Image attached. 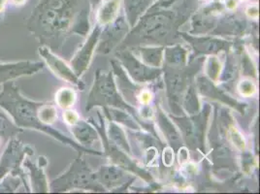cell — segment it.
I'll use <instances>...</instances> for the list:
<instances>
[{
  "label": "cell",
  "mask_w": 260,
  "mask_h": 194,
  "mask_svg": "<svg viewBox=\"0 0 260 194\" xmlns=\"http://www.w3.org/2000/svg\"><path fill=\"white\" fill-rule=\"evenodd\" d=\"M247 14L250 18L256 19L258 17V8L256 6H251L247 10Z\"/></svg>",
  "instance_id": "cell-11"
},
{
  "label": "cell",
  "mask_w": 260,
  "mask_h": 194,
  "mask_svg": "<svg viewBox=\"0 0 260 194\" xmlns=\"http://www.w3.org/2000/svg\"><path fill=\"white\" fill-rule=\"evenodd\" d=\"M229 135H230V139L232 141V143L239 148L240 150L245 149V141L243 136L240 134L238 130H236V127H231L229 130Z\"/></svg>",
  "instance_id": "cell-9"
},
{
  "label": "cell",
  "mask_w": 260,
  "mask_h": 194,
  "mask_svg": "<svg viewBox=\"0 0 260 194\" xmlns=\"http://www.w3.org/2000/svg\"><path fill=\"white\" fill-rule=\"evenodd\" d=\"M63 119L68 124H75L79 119V116L74 111H66L63 114Z\"/></svg>",
  "instance_id": "cell-10"
},
{
  "label": "cell",
  "mask_w": 260,
  "mask_h": 194,
  "mask_svg": "<svg viewBox=\"0 0 260 194\" xmlns=\"http://www.w3.org/2000/svg\"><path fill=\"white\" fill-rule=\"evenodd\" d=\"M152 100V95L148 91H144L140 94V101L144 104H148Z\"/></svg>",
  "instance_id": "cell-12"
},
{
  "label": "cell",
  "mask_w": 260,
  "mask_h": 194,
  "mask_svg": "<svg viewBox=\"0 0 260 194\" xmlns=\"http://www.w3.org/2000/svg\"><path fill=\"white\" fill-rule=\"evenodd\" d=\"M2 138H1V137H0V144H1V142H2ZM3 142H4V141H3Z\"/></svg>",
  "instance_id": "cell-15"
},
{
  "label": "cell",
  "mask_w": 260,
  "mask_h": 194,
  "mask_svg": "<svg viewBox=\"0 0 260 194\" xmlns=\"http://www.w3.org/2000/svg\"><path fill=\"white\" fill-rule=\"evenodd\" d=\"M26 1L27 0H8V3L15 7H22L26 3Z\"/></svg>",
  "instance_id": "cell-13"
},
{
  "label": "cell",
  "mask_w": 260,
  "mask_h": 194,
  "mask_svg": "<svg viewBox=\"0 0 260 194\" xmlns=\"http://www.w3.org/2000/svg\"><path fill=\"white\" fill-rule=\"evenodd\" d=\"M21 132H22V128L17 126L9 115L3 109L0 108V137L2 140L7 142L17 137Z\"/></svg>",
  "instance_id": "cell-4"
},
{
  "label": "cell",
  "mask_w": 260,
  "mask_h": 194,
  "mask_svg": "<svg viewBox=\"0 0 260 194\" xmlns=\"http://www.w3.org/2000/svg\"><path fill=\"white\" fill-rule=\"evenodd\" d=\"M76 100L75 92L70 88H61L55 94V101L61 108L71 107Z\"/></svg>",
  "instance_id": "cell-6"
},
{
  "label": "cell",
  "mask_w": 260,
  "mask_h": 194,
  "mask_svg": "<svg viewBox=\"0 0 260 194\" xmlns=\"http://www.w3.org/2000/svg\"><path fill=\"white\" fill-rule=\"evenodd\" d=\"M39 54H40V56L43 57L46 63L49 65V67L54 71L55 74H57L59 77L63 78L65 80H68V81L74 80L71 71L64 64V62H62L60 59H58V57H56L51 52H49V50L47 48H45V47L40 48Z\"/></svg>",
  "instance_id": "cell-3"
},
{
  "label": "cell",
  "mask_w": 260,
  "mask_h": 194,
  "mask_svg": "<svg viewBox=\"0 0 260 194\" xmlns=\"http://www.w3.org/2000/svg\"><path fill=\"white\" fill-rule=\"evenodd\" d=\"M42 69L40 62L33 61H15L0 62V90L4 83L15 81L16 79L31 76Z\"/></svg>",
  "instance_id": "cell-2"
},
{
  "label": "cell",
  "mask_w": 260,
  "mask_h": 194,
  "mask_svg": "<svg viewBox=\"0 0 260 194\" xmlns=\"http://www.w3.org/2000/svg\"><path fill=\"white\" fill-rule=\"evenodd\" d=\"M119 7V2L117 0H110L99 12V22L101 23L111 22L117 15Z\"/></svg>",
  "instance_id": "cell-5"
},
{
  "label": "cell",
  "mask_w": 260,
  "mask_h": 194,
  "mask_svg": "<svg viewBox=\"0 0 260 194\" xmlns=\"http://www.w3.org/2000/svg\"><path fill=\"white\" fill-rule=\"evenodd\" d=\"M57 118L56 110L53 105H44L42 104L39 109V119L45 125L52 124Z\"/></svg>",
  "instance_id": "cell-7"
},
{
  "label": "cell",
  "mask_w": 260,
  "mask_h": 194,
  "mask_svg": "<svg viewBox=\"0 0 260 194\" xmlns=\"http://www.w3.org/2000/svg\"><path fill=\"white\" fill-rule=\"evenodd\" d=\"M7 4H8V0H0V19L3 17V14L5 13Z\"/></svg>",
  "instance_id": "cell-14"
},
{
  "label": "cell",
  "mask_w": 260,
  "mask_h": 194,
  "mask_svg": "<svg viewBox=\"0 0 260 194\" xmlns=\"http://www.w3.org/2000/svg\"><path fill=\"white\" fill-rule=\"evenodd\" d=\"M239 90H240L242 95L249 97L251 96L252 94H254V92L256 91V87H255L254 84L251 81L245 80V81H242L240 83Z\"/></svg>",
  "instance_id": "cell-8"
},
{
  "label": "cell",
  "mask_w": 260,
  "mask_h": 194,
  "mask_svg": "<svg viewBox=\"0 0 260 194\" xmlns=\"http://www.w3.org/2000/svg\"><path fill=\"white\" fill-rule=\"evenodd\" d=\"M32 153L33 151L22 141L16 137L10 139L0 158V182L10 174L21 180L25 185V173L22 169V163L27 154Z\"/></svg>",
  "instance_id": "cell-1"
}]
</instances>
